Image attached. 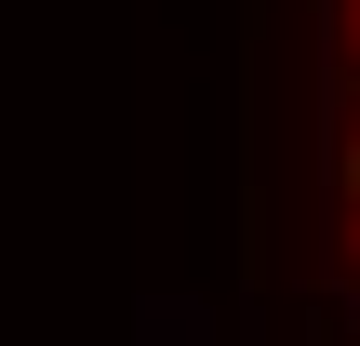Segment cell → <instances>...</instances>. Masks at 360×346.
<instances>
[{
	"label": "cell",
	"instance_id": "1",
	"mask_svg": "<svg viewBox=\"0 0 360 346\" xmlns=\"http://www.w3.org/2000/svg\"><path fill=\"white\" fill-rule=\"evenodd\" d=\"M334 280H347V346H360V0L334 13Z\"/></svg>",
	"mask_w": 360,
	"mask_h": 346
}]
</instances>
